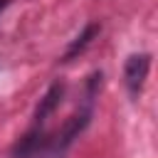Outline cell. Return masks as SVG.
<instances>
[{"label": "cell", "instance_id": "obj_1", "mask_svg": "<svg viewBox=\"0 0 158 158\" xmlns=\"http://www.w3.org/2000/svg\"><path fill=\"white\" fill-rule=\"evenodd\" d=\"M89 121H91V101H86V106L81 109V111H77L74 116H69L67 121H64V126L54 133V136H49L47 138V146H44V151L40 153L42 158H64L67 156V151L72 148V143L81 136V131L89 126Z\"/></svg>", "mask_w": 158, "mask_h": 158}, {"label": "cell", "instance_id": "obj_5", "mask_svg": "<svg viewBox=\"0 0 158 158\" xmlns=\"http://www.w3.org/2000/svg\"><path fill=\"white\" fill-rule=\"evenodd\" d=\"M99 32H101V25H99V22H89V25L81 30V35H79V37H77V40H74L69 47H67V52H64L62 62H72L77 54H81V52H84V49H86V47L94 42V37H96Z\"/></svg>", "mask_w": 158, "mask_h": 158}, {"label": "cell", "instance_id": "obj_6", "mask_svg": "<svg viewBox=\"0 0 158 158\" xmlns=\"http://www.w3.org/2000/svg\"><path fill=\"white\" fill-rule=\"evenodd\" d=\"M7 5H10V0H0V12H2V10L7 7Z\"/></svg>", "mask_w": 158, "mask_h": 158}, {"label": "cell", "instance_id": "obj_4", "mask_svg": "<svg viewBox=\"0 0 158 158\" xmlns=\"http://www.w3.org/2000/svg\"><path fill=\"white\" fill-rule=\"evenodd\" d=\"M62 96H64V84L62 81H54L47 91H44V96L40 99V104H37V109H35V123L37 126H44V121L57 111V106L62 104Z\"/></svg>", "mask_w": 158, "mask_h": 158}, {"label": "cell", "instance_id": "obj_3", "mask_svg": "<svg viewBox=\"0 0 158 158\" xmlns=\"http://www.w3.org/2000/svg\"><path fill=\"white\" fill-rule=\"evenodd\" d=\"M47 131H44V126H37V123H32V128L12 146V151H10V156L12 158H35V156H40L42 151H44V146H47Z\"/></svg>", "mask_w": 158, "mask_h": 158}, {"label": "cell", "instance_id": "obj_2", "mask_svg": "<svg viewBox=\"0 0 158 158\" xmlns=\"http://www.w3.org/2000/svg\"><path fill=\"white\" fill-rule=\"evenodd\" d=\"M148 69H151V54L141 52V54H131L123 64V81H126V89L133 99H138L143 84H146V77H148Z\"/></svg>", "mask_w": 158, "mask_h": 158}]
</instances>
